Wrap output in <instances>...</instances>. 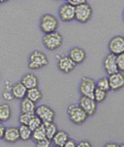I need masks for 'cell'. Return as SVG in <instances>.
<instances>
[{"label": "cell", "instance_id": "19", "mask_svg": "<svg viewBox=\"0 0 124 147\" xmlns=\"http://www.w3.org/2000/svg\"><path fill=\"white\" fill-rule=\"evenodd\" d=\"M68 139H69V136L65 131H59L58 129V131H57L55 134V136L53 137L52 142L54 143L55 146L63 147V145L67 142Z\"/></svg>", "mask_w": 124, "mask_h": 147}, {"label": "cell", "instance_id": "30", "mask_svg": "<svg viewBox=\"0 0 124 147\" xmlns=\"http://www.w3.org/2000/svg\"><path fill=\"white\" fill-rule=\"evenodd\" d=\"M51 145H52V140L48 139V138L35 142V146L36 147H51Z\"/></svg>", "mask_w": 124, "mask_h": 147}, {"label": "cell", "instance_id": "32", "mask_svg": "<svg viewBox=\"0 0 124 147\" xmlns=\"http://www.w3.org/2000/svg\"><path fill=\"white\" fill-rule=\"evenodd\" d=\"M77 147H92V145L87 140H83V141L77 143Z\"/></svg>", "mask_w": 124, "mask_h": 147}, {"label": "cell", "instance_id": "16", "mask_svg": "<svg viewBox=\"0 0 124 147\" xmlns=\"http://www.w3.org/2000/svg\"><path fill=\"white\" fill-rule=\"evenodd\" d=\"M11 95L16 100H22L24 97H26L27 88L22 84L21 82H18L16 84H13L11 88Z\"/></svg>", "mask_w": 124, "mask_h": 147}, {"label": "cell", "instance_id": "29", "mask_svg": "<svg viewBox=\"0 0 124 147\" xmlns=\"http://www.w3.org/2000/svg\"><path fill=\"white\" fill-rule=\"evenodd\" d=\"M117 66L120 73H124V52L117 56Z\"/></svg>", "mask_w": 124, "mask_h": 147}, {"label": "cell", "instance_id": "31", "mask_svg": "<svg viewBox=\"0 0 124 147\" xmlns=\"http://www.w3.org/2000/svg\"><path fill=\"white\" fill-rule=\"evenodd\" d=\"M67 2H69L71 5H74V7L78 5H81V4H84V3L87 2V0H68Z\"/></svg>", "mask_w": 124, "mask_h": 147}, {"label": "cell", "instance_id": "25", "mask_svg": "<svg viewBox=\"0 0 124 147\" xmlns=\"http://www.w3.org/2000/svg\"><path fill=\"white\" fill-rule=\"evenodd\" d=\"M107 94H108L107 91H103L99 88H95L94 93H93V100L96 102H103L107 98Z\"/></svg>", "mask_w": 124, "mask_h": 147}, {"label": "cell", "instance_id": "38", "mask_svg": "<svg viewBox=\"0 0 124 147\" xmlns=\"http://www.w3.org/2000/svg\"><path fill=\"white\" fill-rule=\"evenodd\" d=\"M122 19H123V22H124V9H123V13H122Z\"/></svg>", "mask_w": 124, "mask_h": 147}, {"label": "cell", "instance_id": "36", "mask_svg": "<svg viewBox=\"0 0 124 147\" xmlns=\"http://www.w3.org/2000/svg\"><path fill=\"white\" fill-rule=\"evenodd\" d=\"M103 147H119V145L115 142H109L106 145H103Z\"/></svg>", "mask_w": 124, "mask_h": 147}, {"label": "cell", "instance_id": "1", "mask_svg": "<svg viewBox=\"0 0 124 147\" xmlns=\"http://www.w3.org/2000/svg\"><path fill=\"white\" fill-rule=\"evenodd\" d=\"M42 44L46 49L49 51H55L62 46L63 44V36L58 31H54L47 33L42 37Z\"/></svg>", "mask_w": 124, "mask_h": 147}, {"label": "cell", "instance_id": "27", "mask_svg": "<svg viewBox=\"0 0 124 147\" xmlns=\"http://www.w3.org/2000/svg\"><path fill=\"white\" fill-rule=\"evenodd\" d=\"M42 124V121L34 114V116L30 119L29 123H28V126H29V129H31V131H34L35 129H37V127L40 126Z\"/></svg>", "mask_w": 124, "mask_h": 147}, {"label": "cell", "instance_id": "41", "mask_svg": "<svg viewBox=\"0 0 124 147\" xmlns=\"http://www.w3.org/2000/svg\"><path fill=\"white\" fill-rule=\"evenodd\" d=\"M67 1H68V0H66V2H67Z\"/></svg>", "mask_w": 124, "mask_h": 147}, {"label": "cell", "instance_id": "13", "mask_svg": "<svg viewBox=\"0 0 124 147\" xmlns=\"http://www.w3.org/2000/svg\"><path fill=\"white\" fill-rule=\"evenodd\" d=\"M103 69L108 74L109 76L112 74L117 73L118 71V66H117V56L109 53L108 55L103 59Z\"/></svg>", "mask_w": 124, "mask_h": 147}, {"label": "cell", "instance_id": "24", "mask_svg": "<svg viewBox=\"0 0 124 147\" xmlns=\"http://www.w3.org/2000/svg\"><path fill=\"white\" fill-rule=\"evenodd\" d=\"M45 138H47V136H46V129H45L44 124H42L40 126H38L37 129H34V131H32L31 139L34 143L37 141H40V140L45 139Z\"/></svg>", "mask_w": 124, "mask_h": 147}, {"label": "cell", "instance_id": "20", "mask_svg": "<svg viewBox=\"0 0 124 147\" xmlns=\"http://www.w3.org/2000/svg\"><path fill=\"white\" fill-rule=\"evenodd\" d=\"M26 97L36 104L42 98V93L38 89V87H35V88H31V89H27Z\"/></svg>", "mask_w": 124, "mask_h": 147}, {"label": "cell", "instance_id": "8", "mask_svg": "<svg viewBox=\"0 0 124 147\" xmlns=\"http://www.w3.org/2000/svg\"><path fill=\"white\" fill-rule=\"evenodd\" d=\"M78 105L86 112V114L88 116H93L96 113V110H97V102L91 97L82 96L81 95V97L79 98V104Z\"/></svg>", "mask_w": 124, "mask_h": 147}, {"label": "cell", "instance_id": "22", "mask_svg": "<svg viewBox=\"0 0 124 147\" xmlns=\"http://www.w3.org/2000/svg\"><path fill=\"white\" fill-rule=\"evenodd\" d=\"M18 129H19V135H20V140H22V141H28V140L31 139L32 131L29 129L28 125L20 124Z\"/></svg>", "mask_w": 124, "mask_h": 147}, {"label": "cell", "instance_id": "4", "mask_svg": "<svg viewBox=\"0 0 124 147\" xmlns=\"http://www.w3.org/2000/svg\"><path fill=\"white\" fill-rule=\"evenodd\" d=\"M58 25V20L52 13H45L40 21V28L42 30V32H44L45 34L57 31Z\"/></svg>", "mask_w": 124, "mask_h": 147}, {"label": "cell", "instance_id": "37", "mask_svg": "<svg viewBox=\"0 0 124 147\" xmlns=\"http://www.w3.org/2000/svg\"><path fill=\"white\" fill-rule=\"evenodd\" d=\"M8 0H0V3H2V2H7Z\"/></svg>", "mask_w": 124, "mask_h": 147}, {"label": "cell", "instance_id": "6", "mask_svg": "<svg viewBox=\"0 0 124 147\" xmlns=\"http://www.w3.org/2000/svg\"><path fill=\"white\" fill-rule=\"evenodd\" d=\"M96 88V82L90 77H84L80 82L79 91L82 96H87L93 98V93Z\"/></svg>", "mask_w": 124, "mask_h": 147}, {"label": "cell", "instance_id": "5", "mask_svg": "<svg viewBox=\"0 0 124 147\" xmlns=\"http://www.w3.org/2000/svg\"><path fill=\"white\" fill-rule=\"evenodd\" d=\"M92 7L89 3H84L81 5L76 6V11H74V20H77L79 23L85 24L92 18Z\"/></svg>", "mask_w": 124, "mask_h": 147}, {"label": "cell", "instance_id": "40", "mask_svg": "<svg viewBox=\"0 0 124 147\" xmlns=\"http://www.w3.org/2000/svg\"><path fill=\"white\" fill-rule=\"evenodd\" d=\"M53 147H58V146H55V145H54V146Z\"/></svg>", "mask_w": 124, "mask_h": 147}, {"label": "cell", "instance_id": "15", "mask_svg": "<svg viewBox=\"0 0 124 147\" xmlns=\"http://www.w3.org/2000/svg\"><path fill=\"white\" fill-rule=\"evenodd\" d=\"M3 140L7 143H16L20 140V135H19V129L16 126H8L5 127L4 131V136Z\"/></svg>", "mask_w": 124, "mask_h": 147}, {"label": "cell", "instance_id": "10", "mask_svg": "<svg viewBox=\"0 0 124 147\" xmlns=\"http://www.w3.org/2000/svg\"><path fill=\"white\" fill-rule=\"evenodd\" d=\"M109 51L114 55H120L124 52V36L123 35H116L111 38L109 42Z\"/></svg>", "mask_w": 124, "mask_h": 147}, {"label": "cell", "instance_id": "33", "mask_svg": "<svg viewBox=\"0 0 124 147\" xmlns=\"http://www.w3.org/2000/svg\"><path fill=\"white\" fill-rule=\"evenodd\" d=\"M63 147H77V142L74 141V139H70V138H69V139L67 140V142L63 145Z\"/></svg>", "mask_w": 124, "mask_h": 147}, {"label": "cell", "instance_id": "42", "mask_svg": "<svg viewBox=\"0 0 124 147\" xmlns=\"http://www.w3.org/2000/svg\"><path fill=\"white\" fill-rule=\"evenodd\" d=\"M0 123H1V120H0Z\"/></svg>", "mask_w": 124, "mask_h": 147}, {"label": "cell", "instance_id": "34", "mask_svg": "<svg viewBox=\"0 0 124 147\" xmlns=\"http://www.w3.org/2000/svg\"><path fill=\"white\" fill-rule=\"evenodd\" d=\"M2 95H3V97H4L6 100H13V95H11V90H6V91H4L2 93Z\"/></svg>", "mask_w": 124, "mask_h": 147}, {"label": "cell", "instance_id": "12", "mask_svg": "<svg viewBox=\"0 0 124 147\" xmlns=\"http://www.w3.org/2000/svg\"><path fill=\"white\" fill-rule=\"evenodd\" d=\"M109 83H110V88L113 91L122 89L124 87V75L123 73L117 71L115 74H112L108 77Z\"/></svg>", "mask_w": 124, "mask_h": 147}, {"label": "cell", "instance_id": "9", "mask_svg": "<svg viewBox=\"0 0 124 147\" xmlns=\"http://www.w3.org/2000/svg\"><path fill=\"white\" fill-rule=\"evenodd\" d=\"M57 66L59 71L64 74H70L76 68V63L71 60L68 55H57Z\"/></svg>", "mask_w": 124, "mask_h": 147}, {"label": "cell", "instance_id": "26", "mask_svg": "<svg viewBox=\"0 0 124 147\" xmlns=\"http://www.w3.org/2000/svg\"><path fill=\"white\" fill-rule=\"evenodd\" d=\"M96 88H99V89L103 90V91H110L111 88H110V83H109L108 78L103 77V78H101L96 81Z\"/></svg>", "mask_w": 124, "mask_h": 147}, {"label": "cell", "instance_id": "18", "mask_svg": "<svg viewBox=\"0 0 124 147\" xmlns=\"http://www.w3.org/2000/svg\"><path fill=\"white\" fill-rule=\"evenodd\" d=\"M36 109V104L30 100L27 97H24L21 100L20 104V110L21 113H34Z\"/></svg>", "mask_w": 124, "mask_h": 147}, {"label": "cell", "instance_id": "39", "mask_svg": "<svg viewBox=\"0 0 124 147\" xmlns=\"http://www.w3.org/2000/svg\"><path fill=\"white\" fill-rule=\"evenodd\" d=\"M119 147H124V143H122L121 145H119Z\"/></svg>", "mask_w": 124, "mask_h": 147}, {"label": "cell", "instance_id": "2", "mask_svg": "<svg viewBox=\"0 0 124 147\" xmlns=\"http://www.w3.org/2000/svg\"><path fill=\"white\" fill-rule=\"evenodd\" d=\"M67 115H68L69 120L72 123L77 124V125L83 124L89 117L86 114V112L77 104H72V105L68 106V108H67Z\"/></svg>", "mask_w": 124, "mask_h": 147}, {"label": "cell", "instance_id": "17", "mask_svg": "<svg viewBox=\"0 0 124 147\" xmlns=\"http://www.w3.org/2000/svg\"><path fill=\"white\" fill-rule=\"evenodd\" d=\"M21 83L26 87L27 89H31L38 86V78L35 76L34 74H26L22 77Z\"/></svg>", "mask_w": 124, "mask_h": 147}, {"label": "cell", "instance_id": "7", "mask_svg": "<svg viewBox=\"0 0 124 147\" xmlns=\"http://www.w3.org/2000/svg\"><path fill=\"white\" fill-rule=\"evenodd\" d=\"M34 113L42 121V123H45V122H52V121H54L56 116L55 111L47 105L37 106Z\"/></svg>", "mask_w": 124, "mask_h": 147}, {"label": "cell", "instance_id": "3", "mask_svg": "<svg viewBox=\"0 0 124 147\" xmlns=\"http://www.w3.org/2000/svg\"><path fill=\"white\" fill-rule=\"evenodd\" d=\"M49 64V59L47 55L42 51L35 50L29 55L28 59V67L30 69H40V68L45 67Z\"/></svg>", "mask_w": 124, "mask_h": 147}, {"label": "cell", "instance_id": "28", "mask_svg": "<svg viewBox=\"0 0 124 147\" xmlns=\"http://www.w3.org/2000/svg\"><path fill=\"white\" fill-rule=\"evenodd\" d=\"M35 113H21L19 116V121L21 124H25V125H28L30 119L34 116Z\"/></svg>", "mask_w": 124, "mask_h": 147}, {"label": "cell", "instance_id": "21", "mask_svg": "<svg viewBox=\"0 0 124 147\" xmlns=\"http://www.w3.org/2000/svg\"><path fill=\"white\" fill-rule=\"evenodd\" d=\"M11 117V108L8 104H1L0 105V120L5 122Z\"/></svg>", "mask_w": 124, "mask_h": 147}, {"label": "cell", "instance_id": "35", "mask_svg": "<svg viewBox=\"0 0 124 147\" xmlns=\"http://www.w3.org/2000/svg\"><path fill=\"white\" fill-rule=\"evenodd\" d=\"M4 131H5V127H4V125H2V124L0 123V140L3 139V136H4Z\"/></svg>", "mask_w": 124, "mask_h": 147}, {"label": "cell", "instance_id": "11", "mask_svg": "<svg viewBox=\"0 0 124 147\" xmlns=\"http://www.w3.org/2000/svg\"><path fill=\"white\" fill-rule=\"evenodd\" d=\"M74 11H76V7L74 5H71L69 2L63 3L59 7V18L62 22L72 21V20H74Z\"/></svg>", "mask_w": 124, "mask_h": 147}, {"label": "cell", "instance_id": "23", "mask_svg": "<svg viewBox=\"0 0 124 147\" xmlns=\"http://www.w3.org/2000/svg\"><path fill=\"white\" fill-rule=\"evenodd\" d=\"M44 126H45V129H46V136H47L48 139L52 140L53 139V137L55 136V134L58 131V127L56 125V123H54V121L52 122H45Z\"/></svg>", "mask_w": 124, "mask_h": 147}, {"label": "cell", "instance_id": "14", "mask_svg": "<svg viewBox=\"0 0 124 147\" xmlns=\"http://www.w3.org/2000/svg\"><path fill=\"white\" fill-rule=\"evenodd\" d=\"M68 56L71 60L76 63V65H80L85 61L87 54H86V51L82 48L74 47L68 51Z\"/></svg>", "mask_w": 124, "mask_h": 147}]
</instances>
